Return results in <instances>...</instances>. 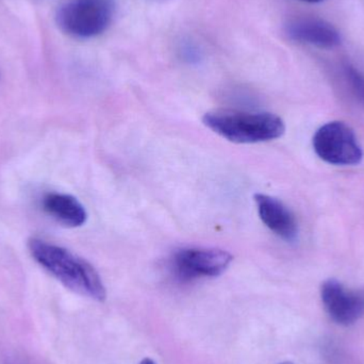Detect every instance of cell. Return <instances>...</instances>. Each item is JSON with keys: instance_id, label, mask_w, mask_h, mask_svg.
<instances>
[{"instance_id": "277c9868", "label": "cell", "mask_w": 364, "mask_h": 364, "mask_svg": "<svg viewBox=\"0 0 364 364\" xmlns=\"http://www.w3.org/2000/svg\"><path fill=\"white\" fill-rule=\"evenodd\" d=\"M316 155L333 166H357L363 159V147L354 130L343 122H329L314 136Z\"/></svg>"}, {"instance_id": "7a4b0ae2", "label": "cell", "mask_w": 364, "mask_h": 364, "mask_svg": "<svg viewBox=\"0 0 364 364\" xmlns=\"http://www.w3.org/2000/svg\"><path fill=\"white\" fill-rule=\"evenodd\" d=\"M203 123L214 134L237 144H256L282 138L286 125L269 112L215 110L205 113Z\"/></svg>"}, {"instance_id": "6da1fadb", "label": "cell", "mask_w": 364, "mask_h": 364, "mask_svg": "<svg viewBox=\"0 0 364 364\" xmlns=\"http://www.w3.org/2000/svg\"><path fill=\"white\" fill-rule=\"evenodd\" d=\"M28 248L32 258L63 286L77 294L104 301L107 291L93 265L62 246L44 240L30 239Z\"/></svg>"}, {"instance_id": "30bf717a", "label": "cell", "mask_w": 364, "mask_h": 364, "mask_svg": "<svg viewBox=\"0 0 364 364\" xmlns=\"http://www.w3.org/2000/svg\"><path fill=\"white\" fill-rule=\"evenodd\" d=\"M344 74L348 79V82L350 83L353 93L356 96L357 100L364 105V75L350 64H346L344 66Z\"/></svg>"}, {"instance_id": "9c48e42d", "label": "cell", "mask_w": 364, "mask_h": 364, "mask_svg": "<svg viewBox=\"0 0 364 364\" xmlns=\"http://www.w3.org/2000/svg\"><path fill=\"white\" fill-rule=\"evenodd\" d=\"M42 208L53 220L68 228H77L87 223V210L73 195L47 193L42 198Z\"/></svg>"}, {"instance_id": "ba28073f", "label": "cell", "mask_w": 364, "mask_h": 364, "mask_svg": "<svg viewBox=\"0 0 364 364\" xmlns=\"http://www.w3.org/2000/svg\"><path fill=\"white\" fill-rule=\"evenodd\" d=\"M287 32L292 40L318 48L333 49L341 43L338 30L328 21L316 17L294 19L289 23Z\"/></svg>"}, {"instance_id": "5b68a950", "label": "cell", "mask_w": 364, "mask_h": 364, "mask_svg": "<svg viewBox=\"0 0 364 364\" xmlns=\"http://www.w3.org/2000/svg\"><path fill=\"white\" fill-rule=\"evenodd\" d=\"M232 255L218 248L191 247L177 250L171 259V267L183 282L198 278L218 277L230 267Z\"/></svg>"}, {"instance_id": "8fae6325", "label": "cell", "mask_w": 364, "mask_h": 364, "mask_svg": "<svg viewBox=\"0 0 364 364\" xmlns=\"http://www.w3.org/2000/svg\"><path fill=\"white\" fill-rule=\"evenodd\" d=\"M140 364H156L155 361L151 360V358H145L143 359L142 361H141Z\"/></svg>"}, {"instance_id": "52a82bcc", "label": "cell", "mask_w": 364, "mask_h": 364, "mask_svg": "<svg viewBox=\"0 0 364 364\" xmlns=\"http://www.w3.org/2000/svg\"><path fill=\"white\" fill-rule=\"evenodd\" d=\"M263 224L287 242H294L299 235V225L291 210L279 199L257 193L254 197Z\"/></svg>"}, {"instance_id": "3957f363", "label": "cell", "mask_w": 364, "mask_h": 364, "mask_svg": "<svg viewBox=\"0 0 364 364\" xmlns=\"http://www.w3.org/2000/svg\"><path fill=\"white\" fill-rule=\"evenodd\" d=\"M114 10V0H70L58 11L57 23L73 38H95L110 26Z\"/></svg>"}, {"instance_id": "7c38bea8", "label": "cell", "mask_w": 364, "mask_h": 364, "mask_svg": "<svg viewBox=\"0 0 364 364\" xmlns=\"http://www.w3.org/2000/svg\"><path fill=\"white\" fill-rule=\"evenodd\" d=\"M299 1L308 2V4H318V2L323 1V0H299Z\"/></svg>"}, {"instance_id": "8992f818", "label": "cell", "mask_w": 364, "mask_h": 364, "mask_svg": "<svg viewBox=\"0 0 364 364\" xmlns=\"http://www.w3.org/2000/svg\"><path fill=\"white\" fill-rule=\"evenodd\" d=\"M321 297L327 314L337 324L348 326L363 316V299L338 280H326L321 288Z\"/></svg>"}, {"instance_id": "4fadbf2b", "label": "cell", "mask_w": 364, "mask_h": 364, "mask_svg": "<svg viewBox=\"0 0 364 364\" xmlns=\"http://www.w3.org/2000/svg\"><path fill=\"white\" fill-rule=\"evenodd\" d=\"M279 364H294V363H289V361H286V363H279Z\"/></svg>"}]
</instances>
